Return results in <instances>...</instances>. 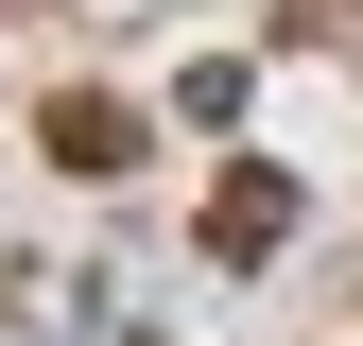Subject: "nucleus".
Masks as SVG:
<instances>
[{"mask_svg":"<svg viewBox=\"0 0 363 346\" xmlns=\"http://www.w3.org/2000/svg\"><path fill=\"white\" fill-rule=\"evenodd\" d=\"M52 139H69V173H121V156H139V121H121V104H69Z\"/></svg>","mask_w":363,"mask_h":346,"instance_id":"1","label":"nucleus"}]
</instances>
